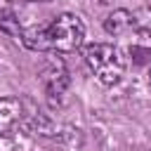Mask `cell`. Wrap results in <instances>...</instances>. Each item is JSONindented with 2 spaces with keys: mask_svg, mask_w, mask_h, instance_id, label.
Returning a JSON list of instances; mask_svg holds the SVG:
<instances>
[{
  "mask_svg": "<svg viewBox=\"0 0 151 151\" xmlns=\"http://www.w3.org/2000/svg\"><path fill=\"white\" fill-rule=\"evenodd\" d=\"M12 2H45V0H12Z\"/></svg>",
  "mask_w": 151,
  "mask_h": 151,
  "instance_id": "obj_8",
  "label": "cell"
},
{
  "mask_svg": "<svg viewBox=\"0 0 151 151\" xmlns=\"http://www.w3.org/2000/svg\"><path fill=\"white\" fill-rule=\"evenodd\" d=\"M40 83H42V87H45V94H47V99L54 104H59L61 101V97L66 94V90H68V71H66V66L57 59V61H50L45 68H42V73H40Z\"/></svg>",
  "mask_w": 151,
  "mask_h": 151,
  "instance_id": "obj_3",
  "label": "cell"
},
{
  "mask_svg": "<svg viewBox=\"0 0 151 151\" xmlns=\"http://www.w3.org/2000/svg\"><path fill=\"white\" fill-rule=\"evenodd\" d=\"M85 61L90 71L97 76L99 83L104 85H116L125 76V57L118 47L109 42H94L85 47Z\"/></svg>",
  "mask_w": 151,
  "mask_h": 151,
  "instance_id": "obj_2",
  "label": "cell"
},
{
  "mask_svg": "<svg viewBox=\"0 0 151 151\" xmlns=\"http://www.w3.org/2000/svg\"><path fill=\"white\" fill-rule=\"evenodd\" d=\"M134 31H139V33H151V7H146L144 12H139V14H134Z\"/></svg>",
  "mask_w": 151,
  "mask_h": 151,
  "instance_id": "obj_7",
  "label": "cell"
},
{
  "mask_svg": "<svg viewBox=\"0 0 151 151\" xmlns=\"http://www.w3.org/2000/svg\"><path fill=\"white\" fill-rule=\"evenodd\" d=\"M0 28H5L9 35H17V38H21L19 21L14 19V14H12L9 9H0Z\"/></svg>",
  "mask_w": 151,
  "mask_h": 151,
  "instance_id": "obj_6",
  "label": "cell"
},
{
  "mask_svg": "<svg viewBox=\"0 0 151 151\" xmlns=\"http://www.w3.org/2000/svg\"><path fill=\"white\" fill-rule=\"evenodd\" d=\"M85 40V24L78 14H59L45 26L21 31V42L35 52H76Z\"/></svg>",
  "mask_w": 151,
  "mask_h": 151,
  "instance_id": "obj_1",
  "label": "cell"
},
{
  "mask_svg": "<svg viewBox=\"0 0 151 151\" xmlns=\"http://www.w3.org/2000/svg\"><path fill=\"white\" fill-rule=\"evenodd\" d=\"M104 28L109 33H113V35H123V33H127V31L134 28V14L127 12V9H116V12H111L106 17Z\"/></svg>",
  "mask_w": 151,
  "mask_h": 151,
  "instance_id": "obj_5",
  "label": "cell"
},
{
  "mask_svg": "<svg viewBox=\"0 0 151 151\" xmlns=\"http://www.w3.org/2000/svg\"><path fill=\"white\" fill-rule=\"evenodd\" d=\"M99 2H104V5H109V2H113V0H99Z\"/></svg>",
  "mask_w": 151,
  "mask_h": 151,
  "instance_id": "obj_9",
  "label": "cell"
},
{
  "mask_svg": "<svg viewBox=\"0 0 151 151\" xmlns=\"http://www.w3.org/2000/svg\"><path fill=\"white\" fill-rule=\"evenodd\" d=\"M24 118V104L17 97L0 99V137H12Z\"/></svg>",
  "mask_w": 151,
  "mask_h": 151,
  "instance_id": "obj_4",
  "label": "cell"
}]
</instances>
